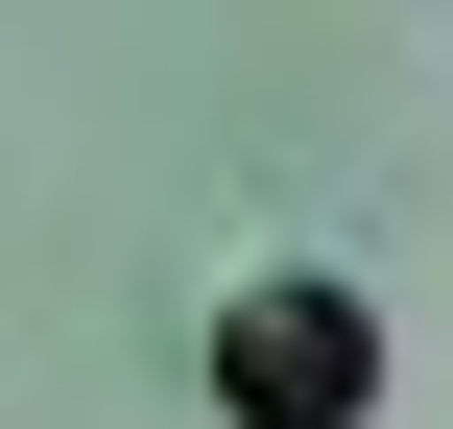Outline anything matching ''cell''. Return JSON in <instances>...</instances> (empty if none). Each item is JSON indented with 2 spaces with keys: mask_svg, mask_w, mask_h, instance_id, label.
Segmentation results:
<instances>
[{
  "mask_svg": "<svg viewBox=\"0 0 453 429\" xmlns=\"http://www.w3.org/2000/svg\"><path fill=\"white\" fill-rule=\"evenodd\" d=\"M358 406H382V310L334 263H263L215 310V429H358Z\"/></svg>",
  "mask_w": 453,
  "mask_h": 429,
  "instance_id": "cell-1",
  "label": "cell"
}]
</instances>
